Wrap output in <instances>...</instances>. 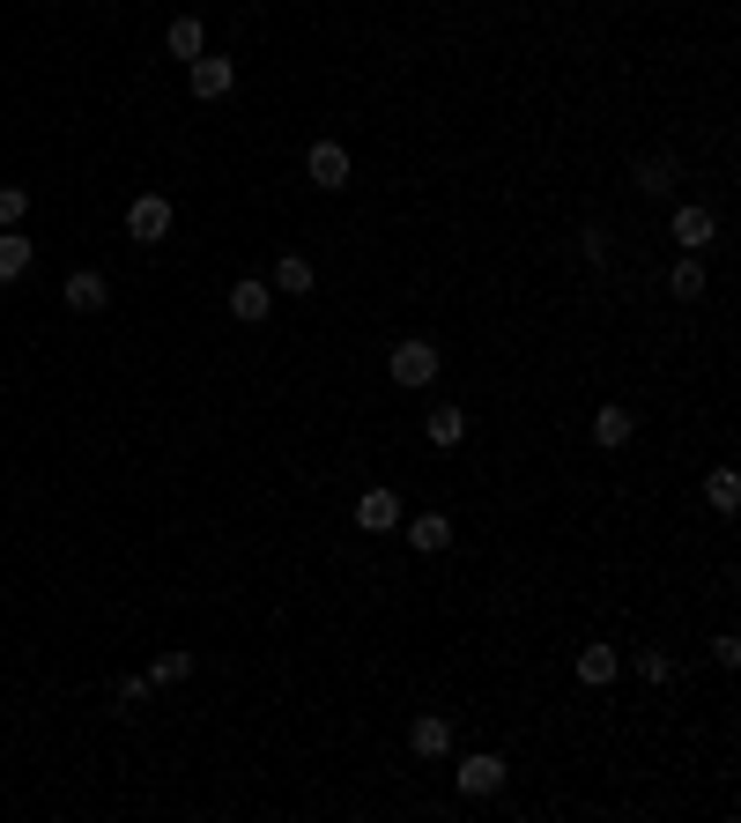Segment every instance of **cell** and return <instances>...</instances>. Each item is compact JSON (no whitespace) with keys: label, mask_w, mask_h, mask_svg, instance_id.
<instances>
[{"label":"cell","mask_w":741,"mask_h":823,"mask_svg":"<svg viewBox=\"0 0 741 823\" xmlns=\"http://www.w3.org/2000/svg\"><path fill=\"white\" fill-rule=\"evenodd\" d=\"M230 312H238V320H268V312H274V290L246 274V282H230Z\"/></svg>","instance_id":"obj_12"},{"label":"cell","mask_w":741,"mask_h":823,"mask_svg":"<svg viewBox=\"0 0 741 823\" xmlns=\"http://www.w3.org/2000/svg\"><path fill=\"white\" fill-rule=\"evenodd\" d=\"M126 238H134V246H164V238H171V200L142 194L134 208H126Z\"/></svg>","instance_id":"obj_2"},{"label":"cell","mask_w":741,"mask_h":823,"mask_svg":"<svg viewBox=\"0 0 741 823\" xmlns=\"http://www.w3.org/2000/svg\"><path fill=\"white\" fill-rule=\"evenodd\" d=\"M104 298H112V290H104V274H97V268L67 274V312H104Z\"/></svg>","instance_id":"obj_13"},{"label":"cell","mask_w":741,"mask_h":823,"mask_svg":"<svg viewBox=\"0 0 741 823\" xmlns=\"http://www.w3.org/2000/svg\"><path fill=\"white\" fill-rule=\"evenodd\" d=\"M408 549L445 556V549H452V520H445V512H416V520H408Z\"/></svg>","instance_id":"obj_9"},{"label":"cell","mask_w":741,"mask_h":823,"mask_svg":"<svg viewBox=\"0 0 741 823\" xmlns=\"http://www.w3.org/2000/svg\"><path fill=\"white\" fill-rule=\"evenodd\" d=\"M712 660H719V668H741V638H734V631H719V638H712Z\"/></svg>","instance_id":"obj_23"},{"label":"cell","mask_w":741,"mask_h":823,"mask_svg":"<svg viewBox=\"0 0 741 823\" xmlns=\"http://www.w3.org/2000/svg\"><path fill=\"white\" fill-rule=\"evenodd\" d=\"M422 438H430L438 452H452L460 438H468V416H460V408H430V424H422Z\"/></svg>","instance_id":"obj_15"},{"label":"cell","mask_w":741,"mask_h":823,"mask_svg":"<svg viewBox=\"0 0 741 823\" xmlns=\"http://www.w3.org/2000/svg\"><path fill=\"white\" fill-rule=\"evenodd\" d=\"M312 282H320V274H312V260H304V252H282V260H274V274H268L274 298H312Z\"/></svg>","instance_id":"obj_6"},{"label":"cell","mask_w":741,"mask_h":823,"mask_svg":"<svg viewBox=\"0 0 741 823\" xmlns=\"http://www.w3.org/2000/svg\"><path fill=\"white\" fill-rule=\"evenodd\" d=\"M638 675H645V683H667V675H675V660H667V653H638Z\"/></svg>","instance_id":"obj_24"},{"label":"cell","mask_w":741,"mask_h":823,"mask_svg":"<svg viewBox=\"0 0 741 823\" xmlns=\"http://www.w3.org/2000/svg\"><path fill=\"white\" fill-rule=\"evenodd\" d=\"M30 268V238H0V282H15Z\"/></svg>","instance_id":"obj_21"},{"label":"cell","mask_w":741,"mask_h":823,"mask_svg":"<svg viewBox=\"0 0 741 823\" xmlns=\"http://www.w3.org/2000/svg\"><path fill=\"white\" fill-rule=\"evenodd\" d=\"M667 230H675V246H682V252H705L719 238L712 208H675V223H667Z\"/></svg>","instance_id":"obj_8"},{"label":"cell","mask_w":741,"mask_h":823,"mask_svg":"<svg viewBox=\"0 0 741 823\" xmlns=\"http://www.w3.org/2000/svg\"><path fill=\"white\" fill-rule=\"evenodd\" d=\"M304 178H312L320 194H342V186H348V149H342V142H312V156H304Z\"/></svg>","instance_id":"obj_3"},{"label":"cell","mask_w":741,"mask_h":823,"mask_svg":"<svg viewBox=\"0 0 741 823\" xmlns=\"http://www.w3.org/2000/svg\"><path fill=\"white\" fill-rule=\"evenodd\" d=\"M164 52H171V60H200V52H208V38H200L194 15H178V23L164 30Z\"/></svg>","instance_id":"obj_16"},{"label":"cell","mask_w":741,"mask_h":823,"mask_svg":"<svg viewBox=\"0 0 741 823\" xmlns=\"http://www.w3.org/2000/svg\"><path fill=\"white\" fill-rule=\"evenodd\" d=\"M356 527H364V534H394V527H400V498H394V490H364V498H356Z\"/></svg>","instance_id":"obj_7"},{"label":"cell","mask_w":741,"mask_h":823,"mask_svg":"<svg viewBox=\"0 0 741 823\" xmlns=\"http://www.w3.org/2000/svg\"><path fill=\"white\" fill-rule=\"evenodd\" d=\"M23 216H30V194L23 186H0V230H15Z\"/></svg>","instance_id":"obj_22"},{"label":"cell","mask_w":741,"mask_h":823,"mask_svg":"<svg viewBox=\"0 0 741 823\" xmlns=\"http://www.w3.org/2000/svg\"><path fill=\"white\" fill-rule=\"evenodd\" d=\"M705 498H712V512H734V504H741V475L712 468V475H705Z\"/></svg>","instance_id":"obj_17"},{"label":"cell","mask_w":741,"mask_h":823,"mask_svg":"<svg viewBox=\"0 0 741 823\" xmlns=\"http://www.w3.org/2000/svg\"><path fill=\"white\" fill-rule=\"evenodd\" d=\"M408 749H416V757H445V749H452V720H445V712H422V720L408 727Z\"/></svg>","instance_id":"obj_10"},{"label":"cell","mask_w":741,"mask_h":823,"mask_svg":"<svg viewBox=\"0 0 741 823\" xmlns=\"http://www.w3.org/2000/svg\"><path fill=\"white\" fill-rule=\"evenodd\" d=\"M238 90V60H222V52H200L194 60V97L200 104H216V97H230Z\"/></svg>","instance_id":"obj_5"},{"label":"cell","mask_w":741,"mask_h":823,"mask_svg":"<svg viewBox=\"0 0 741 823\" xmlns=\"http://www.w3.org/2000/svg\"><path fill=\"white\" fill-rule=\"evenodd\" d=\"M186 675H194V653H156L148 683H186Z\"/></svg>","instance_id":"obj_20"},{"label":"cell","mask_w":741,"mask_h":823,"mask_svg":"<svg viewBox=\"0 0 741 823\" xmlns=\"http://www.w3.org/2000/svg\"><path fill=\"white\" fill-rule=\"evenodd\" d=\"M386 378H394V386H430V378H438V350H430L422 334L394 342V350H386Z\"/></svg>","instance_id":"obj_1"},{"label":"cell","mask_w":741,"mask_h":823,"mask_svg":"<svg viewBox=\"0 0 741 823\" xmlns=\"http://www.w3.org/2000/svg\"><path fill=\"white\" fill-rule=\"evenodd\" d=\"M667 290H675L682 304H697V298H705V268H697V260H682V268L667 274Z\"/></svg>","instance_id":"obj_18"},{"label":"cell","mask_w":741,"mask_h":823,"mask_svg":"<svg viewBox=\"0 0 741 823\" xmlns=\"http://www.w3.org/2000/svg\"><path fill=\"white\" fill-rule=\"evenodd\" d=\"M616 675H623L616 646H586V653H578V683H586V690H608Z\"/></svg>","instance_id":"obj_11"},{"label":"cell","mask_w":741,"mask_h":823,"mask_svg":"<svg viewBox=\"0 0 741 823\" xmlns=\"http://www.w3.org/2000/svg\"><path fill=\"white\" fill-rule=\"evenodd\" d=\"M504 779H512V764H504V757H490V749L460 757V794H504Z\"/></svg>","instance_id":"obj_4"},{"label":"cell","mask_w":741,"mask_h":823,"mask_svg":"<svg viewBox=\"0 0 741 823\" xmlns=\"http://www.w3.org/2000/svg\"><path fill=\"white\" fill-rule=\"evenodd\" d=\"M593 438H601L608 452L630 446V438H638V416H630V408H601V416H593Z\"/></svg>","instance_id":"obj_14"},{"label":"cell","mask_w":741,"mask_h":823,"mask_svg":"<svg viewBox=\"0 0 741 823\" xmlns=\"http://www.w3.org/2000/svg\"><path fill=\"white\" fill-rule=\"evenodd\" d=\"M638 186H645V194H667V186H675V156H645Z\"/></svg>","instance_id":"obj_19"}]
</instances>
